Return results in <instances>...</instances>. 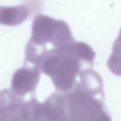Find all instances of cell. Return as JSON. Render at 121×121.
Masks as SVG:
<instances>
[{"mask_svg":"<svg viewBox=\"0 0 121 121\" xmlns=\"http://www.w3.org/2000/svg\"><path fill=\"white\" fill-rule=\"evenodd\" d=\"M41 72L40 67L37 66H25L18 70L13 77L12 91L21 97L34 92L38 84Z\"/></svg>","mask_w":121,"mask_h":121,"instance_id":"5","label":"cell"},{"mask_svg":"<svg viewBox=\"0 0 121 121\" xmlns=\"http://www.w3.org/2000/svg\"><path fill=\"white\" fill-rule=\"evenodd\" d=\"M39 66L41 72L52 79L56 89L64 94L74 88L82 71L92 67L80 55L76 41L49 51Z\"/></svg>","mask_w":121,"mask_h":121,"instance_id":"1","label":"cell"},{"mask_svg":"<svg viewBox=\"0 0 121 121\" xmlns=\"http://www.w3.org/2000/svg\"><path fill=\"white\" fill-rule=\"evenodd\" d=\"M65 96L68 118L72 121H111L104 103L105 95L87 90L77 83Z\"/></svg>","mask_w":121,"mask_h":121,"instance_id":"3","label":"cell"},{"mask_svg":"<svg viewBox=\"0 0 121 121\" xmlns=\"http://www.w3.org/2000/svg\"><path fill=\"white\" fill-rule=\"evenodd\" d=\"M75 41L65 21L39 13L33 20L32 35L26 46L25 54L31 59L39 61L49 51Z\"/></svg>","mask_w":121,"mask_h":121,"instance_id":"2","label":"cell"},{"mask_svg":"<svg viewBox=\"0 0 121 121\" xmlns=\"http://www.w3.org/2000/svg\"><path fill=\"white\" fill-rule=\"evenodd\" d=\"M30 15V10L24 4L14 6H0V25H18L26 20Z\"/></svg>","mask_w":121,"mask_h":121,"instance_id":"6","label":"cell"},{"mask_svg":"<svg viewBox=\"0 0 121 121\" xmlns=\"http://www.w3.org/2000/svg\"><path fill=\"white\" fill-rule=\"evenodd\" d=\"M68 119L65 94L56 92L36 106L33 119L39 121H67Z\"/></svg>","mask_w":121,"mask_h":121,"instance_id":"4","label":"cell"},{"mask_svg":"<svg viewBox=\"0 0 121 121\" xmlns=\"http://www.w3.org/2000/svg\"><path fill=\"white\" fill-rule=\"evenodd\" d=\"M112 54L121 58V28L118 37L114 43Z\"/></svg>","mask_w":121,"mask_h":121,"instance_id":"7","label":"cell"}]
</instances>
